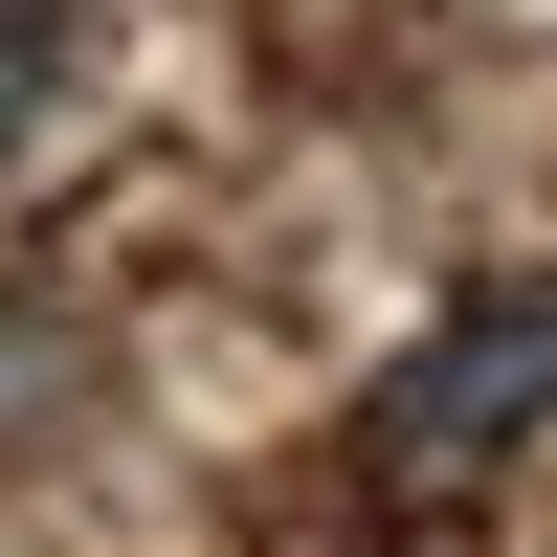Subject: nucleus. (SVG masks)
I'll use <instances>...</instances> for the list:
<instances>
[{
    "label": "nucleus",
    "instance_id": "nucleus-1",
    "mask_svg": "<svg viewBox=\"0 0 557 557\" xmlns=\"http://www.w3.org/2000/svg\"><path fill=\"white\" fill-rule=\"evenodd\" d=\"M557 424V268H491L469 312H424V335L380 357V401H357V446L380 469H491V446Z\"/></svg>",
    "mask_w": 557,
    "mask_h": 557
},
{
    "label": "nucleus",
    "instance_id": "nucleus-2",
    "mask_svg": "<svg viewBox=\"0 0 557 557\" xmlns=\"http://www.w3.org/2000/svg\"><path fill=\"white\" fill-rule=\"evenodd\" d=\"M67 401H89V335H67L45 290H0V446H45Z\"/></svg>",
    "mask_w": 557,
    "mask_h": 557
},
{
    "label": "nucleus",
    "instance_id": "nucleus-3",
    "mask_svg": "<svg viewBox=\"0 0 557 557\" xmlns=\"http://www.w3.org/2000/svg\"><path fill=\"white\" fill-rule=\"evenodd\" d=\"M45 134V0H0V157Z\"/></svg>",
    "mask_w": 557,
    "mask_h": 557
}]
</instances>
